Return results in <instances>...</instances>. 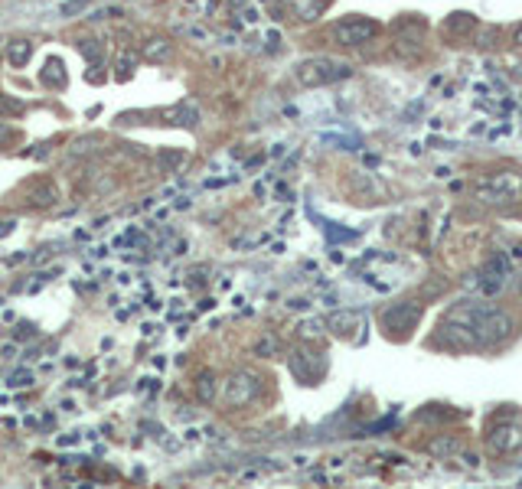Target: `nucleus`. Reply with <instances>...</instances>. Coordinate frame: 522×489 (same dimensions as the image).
I'll return each mask as SVG.
<instances>
[{
  "mask_svg": "<svg viewBox=\"0 0 522 489\" xmlns=\"http://www.w3.org/2000/svg\"><path fill=\"white\" fill-rule=\"evenodd\" d=\"M79 52H82L92 66H101V62H105V42L101 40H79Z\"/></svg>",
  "mask_w": 522,
  "mask_h": 489,
  "instance_id": "a211bd4d",
  "label": "nucleus"
},
{
  "mask_svg": "<svg viewBox=\"0 0 522 489\" xmlns=\"http://www.w3.org/2000/svg\"><path fill=\"white\" fill-rule=\"evenodd\" d=\"M196 395H199V401H206V405L216 401V375H212V372H199V375H196Z\"/></svg>",
  "mask_w": 522,
  "mask_h": 489,
  "instance_id": "f3484780",
  "label": "nucleus"
},
{
  "mask_svg": "<svg viewBox=\"0 0 522 489\" xmlns=\"http://www.w3.org/2000/svg\"><path fill=\"white\" fill-rule=\"evenodd\" d=\"M519 294H522V281H519Z\"/></svg>",
  "mask_w": 522,
  "mask_h": 489,
  "instance_id": "473e14b6",
  "label": "nucleus"
},
{
  "mask_svg": "<svg viewBox=\"0 0 522 489\" xmlns=\"http://www.w3.org/2000/svg\"><path fill=\"white\" fill-rule=\"evenodd\" d=\"M522 193V179L513 173H497V177H487L483 183H477V199L487 206H506L516 203Z\"/></svg>",
  "mask_w": 522,
  "mask_h": 489,
  "instance_id": "7ed1b4c3",
  "label": "nucleus"
},
{
  "mask_svg": "<svg viewBox=\"0 0 522 489\" xmlns=\"http://www.w3.org/2000/svg\"><path fill=\"white\" fill-rule=\"evenodd\" d=\"M509 254H493V258H487V264L480 268V274H477V284H480V290L487 297L499 294L506 284V278H509Z\"/></svg>",
  "mask_w": 522,
  "mask_h": 489,
  "instance_id": "0eeeda50",
  "label": "nucleus"
},
{
  "mask_svg": "<svg viewBox=\"0 0 522 489\" xmlns=\"http://www.w3.org/2000/svg\"><path fill=\"white\" fill-rule=\"evenodd\" d=\"M418 320H422V304L418 300H402V304H392L388 310H382V326L388 333H408V329H414Z\"/></svg>",
  "mask_w": 522,
  "mask_h": 489,
  "instance_id": "423d86ee",
  "label": "nucleus"
},
{
  "mask_svg": "<svg viewBox=\"0 0 522 489\" xmlns=\"http://www.w3.org/2000/svg\"><path fill=\"white\" fill-rule=\"evenodd\" d=\"M10 228H13V222H0V235H7Z\"/></svg>",
  "mask_w": 522,
  "mask_h": 489,
  "instance_id": "7c9ffc66",
  "label": "nucleus"
},
{
  "mask_svg": "<svg viewBox=\"0 0 522 489\" xmlns=\"http://www.w3.org/2000/svg\"><path fill=\"white\" fill-rule=\"evenodd\" d=\"M258 391H261V379L255 375V372H248V369H238L232 379L226 382V405L228 408H242V405H248L252 398H258Z\"/></svg>",
  "mask_w": 522,
  "mask_h": 489,
  "instance_id": "39448f33",
  "label": "nucleus"
},
{
  "mask_svg": "<svg viewBox=\"0 0 522 489\" xmlns=\"http://www.w3.org/2000/svg\"><path fill=\"white\" fill-rule=\"evenodd\" d=\"M111 17H118V10H115V7H105V10H95L88 20H111Z\"/></svg>",
  "mask_w": 522,
  "mask_h": 489,
  "instance_id": "c85d7f7f",
  "label": "nucleus"
},
{
  "mask_svg": "<svg viewBox=\"0 0 522 489\" xmlns=\"http://www.w3.org/2000/svg\"><path fill=\"white\" fill-rule=\"evenodd\" d=\"M88 4H92V0H66V4H62L59 7V17H76V13H82L85 7H88Z\"/></svg>",
  "mask_w": 522,
  "mask_h": 489,
  "instance_id": "4be33fe9",
  "label": "nucleus"
},
{
  "mask_svg": "<svg viewBox=\"0 0 522 489\" xmlns=\"http://www.w3.org/2000/svg\"><path fill=\"white\" fill-rule=\"evenodd\" d=\"M157 160H161V167L170 173V170H180V167H183L186 153H180V151H161V157H157Z\"/></svg>",
  "mask_w": 522,
  "mask_h": 489,
  "instance_id": "aec40b11",
  "label": "nucleus"
},
{
  "mask_svg": "<svg viewBox=\"0 0 522 489\" xmlns=\"http://www.w3.org/2000/svg\"><path fill=\"white\" fill-rule=\"evenodd\" d=\"M291 372H294L301 382L307 385H317L323 379V372H327V359L320 353H307V349H297L291 355Z\"/></svg>",
  "mask_w": 522,
  "mask_h": 489,
  "instance_id": "6e6552de",
  "label": "nucleus"
},
{
  "mask_svg": "<svg viewBox=\"0 0 522 489\" xmlns=\"http://www.w3.org/2000/svg\"><path fill=\"white\" fill-rule=\"evenodd\" d=\"M516 42H519V46H522V26H519V30H516Z\"/></svg>",
  "mask_w": 522,
  "mask_h": 489,
  "instance_id": "2f4dec72",
  "label": "nucleus"
},
{
  "mask_svg": "<svg viewBox=\"0 0 522 489\" xmlns=\"http://www.w3.org/2000/svg\"><path fill=\"white\" fill-rule=\"evenodd\" d=\"M294 76H297V82L307 85V88H320V85H333V82L349 78L353 76V66H349V62H340V59H330V56H313V59L297 62Z\"/></svg>",
  "mask_w": 522,
  "mask_h": 489,
  "instance_id": "f03ea898",
  "label": "nucleus"
},
{
  "mask_svg": "<svg viewBox=\"0 0 522 489\" xmlns=\"http://www.w3.org/2000/svg\"><path fill=\"white\" fill-rule=\"evenodd\" d=\"M451 320L463 323V326L473 329V336L480 339V346H493V343H506L513 336V317L506 310H497V307L487 304H460L451 310Z\"/></svg>",
  "mask_w": 522,
  "mask_h": 489,
  "instance_id": "f257e3e1",
  "label": "nucleus"
},
{
  "mask_svg": "<svg viewBox=\"0 0 522 489\" xmlns=\"http://www.w3.org/2000/svg\"><path fill=\"white\" fill-rule=\"evenodd\" d=\"M431 454H438V456L457 454V444H454V440H444V437H438V440H434V444H431Z\"/></svg>",
  "mask_w": 522,
  "mask_h": 489,
  "instance_id": "5701e85b",
  "label": "nucleus"
},
{
  "mask_svg": "<svg viewBox=\"0 0 522 489\" xmlns=\"http://www.w3.org/2000/svg\"><path fill=\"white\" fill-rule=\"evenodd\" d=\"M20 111H23V105H20V102H10V98H4V95H0V114H20Z\"/></svg>",
  "mask_w": 522,
  "mask_h": 489,
  "instance_id": "bb28decb",
  "label": "nucleus"
},
{
  "mask_svg": "<svg viewBox=\"0 0 522 489\" xmlns=\"http://www.w3.org/2000/svg\"><path fill=\"white\" fill-rule=\"evenodd\" d=\"M379 36V23L369 17H346L333 26V40L340 46H362V42H369Z\"/></svg>",
  "mask_w": 522,
  "mask_h": 489,
  "instance_id": "20e7f679",
  "label": "nucleus"
},
{
  "mask_svg": "<svg viewBox=\"0 0 522 489\" xmlns=\"http://www.w3.org/2000/svg\"><path fill=\"white\" fill-rule=\"evenodd\" d=\"M56 199H59V193H56V186L52 183H42L36 186L33 193H30V206H36V209H50V206H56Z\"/></svg>",
  "mask_w": 522,
  "mask_h": 489,
  "instance_id": "dca6fc26",
  "label": "nucleus"
},
{
  "mask_svg": "<svg viewBox=\"0 0 522 489\" xmlns=\"http://www.w3.org/2000/svg\"><path fill=\"white\" fill-rule=\"evenodd\" d=\"M134 66H137V52H131V49H124L121 52V59H118V72H115V78H131L134 76Z\"/></svg>",
  "mask_w": 522,
  "mask_h": 489,
  "instance_id": "6ab92c4d",
  "label": "nucleus"
},
{
  "mask_svg": "<svg viewBox=\"0 0 522 489\" xmlns=\"http://www.w3.org/2000/svg\"><path fill=\"white\" fill-rule=\"evenodd\" d=\"M141 56L147 62H167L170 56H173V42H170L167 36H151V40L141 46Z\"/></svg>",
  "mask_w": 522,
  "mask_h": 489,
  "instance_id": "f8f14e48",
  "label": "nucleus"
},
{
  "mask_svg": "<svg viewBox=\"0 0 522 489\" xmlns=\"http://www.w3.org/2000/svg\"><path fill=\"white\" fill-rule=\"evenodd\" d=\"M323 333V320H301L297 323V336L303 339H317Z\"/></svg>",
  "mask_w": 522,
  "mask_h": 489,
  "instance_id": "412c9836",
  "label": "nucleus"
},
{
  "mask_svg": "<svg viewBox=\"0 0 522 489\" xmlns=\"http://www.w3.org/2000/svg\"><path fill=\"white\" fill-rule=\"evenodd\" d=\"M180 33H186L196 42H209V30H206V26H180Z\"/></svg>",
  "mask_w": 522,
  "mask_h": 489,
  "instance_id": "b1692460",
  "label": "nucleus"
},
{
  "mask_svg": "<svg viewBox=\"0 0 522 489\" xmlns=\"http://www.w3.org/2000/svg\"><path fill=\"white\" fill-rule=\"evenodd\" d=\"M327 326L333 329V333H340V336H349L353 329H359V326H362V317H359V313L343 310V313H333Z\"/></svg>",
  "mask_w": 522,
  "mask_h": 489,
  "instance_id": "4468645a",
  "label": "nucleus"
},
{
  "mask_svg": "<svg viewBox=\"0 0 522 489\" xmlns=\"http://www.w3.org/2000/svg\"><path fill=\"white\" fill-rule=\"evenodd\" d=\"M509 261H516V264H519V268H522V242L516 245L513 252H509Z\"/></svg>",
  "mask_w": 522,
  "mask_h": 489,
  "instance_id": "c756f323",
  "label": "nucleus"
},
{
  "mask_svg": "<svg viewBox=\"0 0 522 489\" xmlns=\"http://www.w3.org/2000/svg\"><path fill=\"white\" fill-rule=\"evenodd\" d=\"M522 447V428L513 421L506 424H497V428L489 430V450L493 454H513V450Z\"/></svg>",
  "mask_w": 522,
  "mask_h": 489,
  "instance_id": "1a4fd4ad",
  "label": "nucleus"
},
{
  "mask_svg": "<svg viewBox=\"0 0 522 489\" xmlns=\"http://www.w3.org/2000/svg\"><path fill=\"white\" fill-rule=\"evenodd\" d=\"M163 121H167V124H180V127H186V131H196V127H199V108H196V102L186 98L177 108L163 111Z\"/></svg>",
  "mask_w": 522,
  "mask_h": 489,
  "instance_id": "9b49d317",
  "label": "nucleus"
},
{
  "mask_svg": "<svg viewBox=\"0 0 522 489\" xmlns=\"http://www.w3.org/2000/svg\"><path fill=\"white\" fill-rule=\"evenodd\" d=\"M30 56H33V42L30 40H10L7 42V62L13 69H23L26 62H30Z\"/></svg>",
  "mask_w": 522,
  "mask_h": 489,
  "instance_id": "ddd939ff",
  "label": "nucleus"
},
{
  "mask_svg": "<svg viewBox=\"0 0 522 489\" xmlns=\"http://www.w3.org/2000/svg\"><path fill=\"white\" fill-rule=\"evenodd\" d=\"M10 385H13V388H26V385H33V375H30V372H13V379H10Z\"/></svg>",
  "mask_w": 522,
  "mask_h": 489,
  "instance_id": "cd10ccee",
  "label": "nucleus"
},
{
  "mask_svg": "<svg viewBox=\"0 0 522 489\" xmlns=\"http://www.w3.org/2000/svg\"><path fill=\"white\" fill-rule=\"evenodd\" d=\"M278 353V343L274 339H261V343H255V355H274Z\"/></svg>",
  "mask_w": 522,
  "mask_h": 489,
  "instance_id": "a878e982",
  "label": "nucleus"
},
{
  "mask_svg": "<svg viewBox=\"0 0 522 489\" xmlns=\"http://www.w3.org/2000/svg\"><path fill=\"white\" fill-rule=\"evenodd\" d=\"M17 127L13 124H7V121H0V147H7V143H13L17 141Z\"/></svg>",
  "mask_w": 522,
  "mask_h": 489,
  "instance_id": "393cba45",
  "label": "nucleus"
},
{
  "mask_svg": "<svg viewBox=\"0 0 522 489\" xmlns=\"http://www.w3.org/2000/svg\"><path fill=\"white\" fill-rule=\"evenodd\" d=\"M69 82L66 69H62V59H46V69H42V85H52V88H62V85Z\"/></svg>",
  "mask_w": 522,
  "mask_h": 489,
  "instance_id": "2eb2a0df",
  "label": "nucleus"
},
{
  "mask_svg": "<svg viewBox=\"0 0 522 489\" xmlns=\"http://www.w3.org/2000/svg\"><path fill=\"white\" fill-rule=\"evenodd\" d=\"M441 339H444V346H451V349H473V346H480V339L473 336V329L463 326V323H457V320H447L444 326H441Z\"/></svg>",
  "mask_w": 522,
  "mask_h": 489,
  "instance_id": "9d476101",
  "label": "nucleus"
}]
</instances>
